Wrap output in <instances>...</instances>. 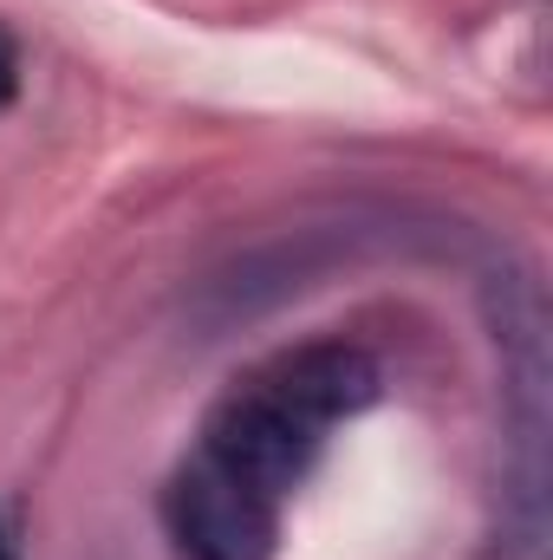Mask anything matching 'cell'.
I'll return each instance as SVG.
<instances>
[{
	"label": "cell",
	"instance_id": "cell-1",
	"mask_svg": "<svg viewBox=\"0 0 553 560\" xmlns=\"http://www.w3.org/2000/svg\"><path fill=\"white\" fill-rule=\"evenodd\" d=\"M372 398H378L372 352H358L345 339L299 346V352H286L274 365H261L255 378H242L209 411L202 456L235 469L242 482H255L268 495H286L313 469L326 430L358 418Z\"/></svg>",
	"mask_w": 553,
	"mask_h": 560
},
{
	"label": "cell",
	"instance_id": "cell-2",
	"mask_svg": "<svg viewBox=\"0 0 553 560\" xmlns=\"http://www.w3.org/2000/svg\"><path fill=\"white\" fill-rule=\"evenodd\" d=\"M163 522L189 560H268L280 535V495L242 482L235 469L196 456L163 489Z\"/></svg>",
	"mask_w": 553,
	"mask_h": 560
},
{
	"label": "cell",
	"instance_id": "cell-3",
	"mask_svg": "<svg viewBox=\"0 0 553 560\" xmlns=\"http://www.w3.org/2000/svg\"><path fill=\"white\" fill-rule=\"evenodd\" d=\"M13 92H20V46H13V33L0 26V105H13Z\"/></svg>",
	"mask_w": 553,
	"mask_h": 560
},
{
	"label": "cell",
	"instance_id": "cell-4",
	"mask_svg": "<svg viewBox=\"0 0 553 560\" xmlns=\"http://www.w3.org/2000/svg\"><path fill=\"white\" fill-rule=\"evenodd\" d=\"M0 560H20V535H13V515H0Z\"/></svg>",
	"mask_w": 553,
	"mask_h": 560
}]
</instances>
